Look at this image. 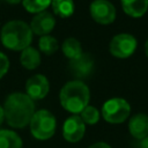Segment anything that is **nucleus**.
I'll return each instance as SVG.
<instances>
[{"label":"nucleus","instance_id":"21","mask_svg":"<svg viewBox=\"0 0 148 148\" xmlns=\"http://www.w3.org/2000/svg\"><path fill=\"white\" fill-rule=\"evenodd\" d=\"M8 68H9V60L5 53L0 52V79L7 73Z\"/></svg>","mask_w":148,"mask_h":148},{"label":"nucleus","instance_id":"14","mask_svg":"<svg viewBox=\"0 0 148 148\" xmlns=\"http://www.w3.org/2000/svg\"><path fill=\"white\" fill-rule=\"evenodd\" d=\"M21 65L27 68V69H35L40 65V56L39 52L31 47L28 46L27 49H24L21 53V58H20Z\"/></svg>","mask_w":148,"mask_h":148},{"label":"nucleus","instance_id":"24","mask_svg":"<svg viewBox=\"0 0 148 148\" xmlns=\"http://www.w3.org/2000/svg\"><path fill=\"white\" fill-rule=\"evenodd\" d=\"M5 120V111H3V108L0 105V125L3 123Z\"/></svg>","mask_w":148,"mask_h":148},{"label":"nucleus","instance_id":"17","mask_svg":"<svg viewBox=\"0 0 148 148\" xmlns=\"http://www.w3.org/2000/svg\"><path fill=\"white\" fill-rule=\"evenodd\" d=\"M53 12L60 17H69L74 13L73 0H52L51 2Z\"/></svg>","mask_w":148,"mask_h":148},{"label":"nucleus","instance_id":"6","mask_svg":"<svg viewBox=\"0 0 148 148\" xmlns=\"http://www.w3.org/2000/svg\"><path fill=\"white\" fill-rule=\"evenodd\" d=\"M138 42L131 34H118L110 42V53L119 59L130 58L136 50Z\"/></svg>","mask_w":148,"mask_h":148},{"label":"nucleus","instance_id":"3","mask_svg":"<svg viewBox=\"0 0 148 148\" xmlns=\"http://www.w3.org/2000/svg\"><path fill=\"white\" fill-rule=\"evenodd\" d=\"M32 40V31L30 25L20 20L7 22L1 30V42L5 47L18 51L30 46Z\"/></svg>","mask_w":148,"mask_h":148},{"label":"nucleus","instance_id":"5","mask_svg":"<svg viewBox=\"0 0 148 148\" xmlns=\"http://www.w3.org/2000/svg\"><path fill=\"white\" fill-rule=\"evenodd\" d=\"M131 113V106L128 102L120 97L108 99L102 106V116L105 121L110 124L124 123Z\"/></svg>","mask_w":148,"mask_h":148},{"label":"nucleus","instance_id":"12","mask_svg":"<svg viewBox=\"0 0 148 148\" xmlns=\"http://www.w3.org/2000/svg\"><path fill=\"white\" fill-rule=\"evenodd\" d=\"M128 131L131 135L138 140H143L148 136V116L146 113L134 114L130 119Z\"/></svg>","mask_w":148,"mask_h":148},{"label":"nucleus","instance_id":"4","mask_svg":"<svg viewBox=\"0 0 148 148\" xmlns=\"http://www.w3.org/2000/svg\"><path fill=\"white\" fill-rule=\"evenodd\" d=\"M30 132L37 140H47L53 136L57 128L56 117L49 110H38L30 120Z\"/></svg>","mask_w":148,"mask_h":148},{"label":"nucleus","instance_id":"7","mask_svg":"<svg viewBox=\"0 0 148 148\" xmlns=\"http://www.w3.org/2000/svg\"><path fill=\"white\" fill-rule=\"evenodd\" d=\"M89 10L92 20L99 24H110L116 20V8L108 0H94Z\"/></svg>","mask_w":148,"mask_h":148},{"label":"nucleus","instance_id":"16","mask_svg":"<svg viewBox=\"0 0 148 148\" xmlns=\"http://www.w3.org/2000/svg\"><path fill=\"white\" fill-rule=\"evenodd\" d=\"M61 50L64 52V54L69 59H75L79 56L82 54V47L81 44L77 39H75L74 37H69L67 39L64 40L62 45H61Z\"/></svg>","mask_w":148,"mask_h":148},{"label":"nucleus","instance_id":"25","mask_svg":"<svg viewBox=\"0 0 148 148\" xmlns=\"http://www.w3.org/2000/svg\"><path fill=\"white\" fill-rule=\"evenodd\" d=\"M21 0H6V2L8 3H12V5H15V3H18Z\"/></svg>","mask_w":148,"mask_h":148},{"label":"nucleus","instance_id":"15","mask_svg":"<svg viewBox=\"0 0 148 148\" xmlns=\"http://www.w3.org/2000/svg\"><path fill=\"white\" fill-rule=\"evenodd\" d=\"M22 139L10 130H0V148H22Z\"/></svg>","mask_w":148,"mask_h":148},{"label":"nucleus","instance_id":"10","mask_svg":"<svg viewBox=\"0 0 148 148\" xmlns=\"http://www.w3.org/2000/svg\"><path fill=\"white\" fill-rule=\"evenodd\" d=\"M56 25V18L49 12H40L32 18L30 28L31 31L39 36H46L50 34Z\"/></svg>","mask_w":148,"mask_h":148},{"label":"nucleus","instance_id":"9","mask_svg":"<svg viewBox=\"0 0 148 148\" xmlns=\"http://www.w3.org/2000/svg\"><path fill=\"white\" fill-rule=\"evenodd\" d=\"M49 90H50L49 80L42 74L32 75L25 82V94L32 101L44 98L47 95Z\"/></svg>","mask_w":148,"mask_h":148},{"label":"nucleus","instance_id":"18","mask_svg":"<svg viewBox=\"0 0 148 148\" xmlns=\"http://www.w3.org/2000/svg\"><path fill=\"white\" fill-rule=\"evenodd\" d=\"M38 46L40 49V51L43 53H45L46 56H52L59 47V44H58V40L52 37V36H42L39 42H38Z\"/></svg>","mask_w":148,"mask_h":148},{"label":"nucleus","instance_id":"13","mask_svg":"<svg viewBox=\"0 0 148 148\" xmlns=\"http://www.w3.org/2000/svg\"><path fill=\"white\" fill-rule=\"evenodd\" d=\"M123 10L131 17L139 18L148 10V0H121Z\"/></svg>","mask_w":148,"mask_h":148},{"label":"nucleus","instance_id":"20","mask_svg":"<svg viewBox=\"0 0 148 148\" xmlns=\"http://www.w3.org/2000/svg\"><path fill=\"white\" fill-rule=\"evenodd\" d=\"M81 119L83 120L84 124L88 125H95L99 120V111L91 105H87L82 112H81Z\"/></svg>","mask_w":148,"mask_h":148},{"label":"nucleus","instance_id":"26","mask_svg":"<svg viewBox=\"0 0 148 148\" xmlns=\"http://www.w3.org/2000/svg\"><path fill=\"white\" fill-rule=\"evenodd\" d=\"M145 52H146V56L148 58V39L146 40V44H145Z\"/></svg>","mask_w":148,"mask_h":148},{"label":"nucleus","instance_id":"22","mask_svg":"<svg viewBox=\"0 0 148 148\" xmlns=\"http://www.w3.org/2000/svg\"><path fill=\"white\" fill-rule=\"evenodd\" d=\"M88 148H111L108 143H105V142H96V143H94V145H91L90 147H88Z\"/></svg>","mask_w":148,"mask_h":148},{"label":"nucleus","instance_id":"11","mask_svg":"<svg viewBox=\"0 0 148 148\" xmlns=\"http://www.w3.org/2000/svg\"><path fill=\"white\" fill-rule=\"evenodd\" d=\"M94 68V59L89 53H83L69 61V69L74 76L82 79L87 77Z\"/></svg>","mask_w":148,"mask_h":148},{"label":"nucleus","instance_id":"2","mask_svg":"<svg viewBox=\"0 0 148 148\" xmlns=\"http://www.w3.org/2000/svg\"><path fill=\"white\" fill-rule=\"evenodd\" d=\"M60 104L71 113H81L88 105L90 92L89 88L79 80L67 82L60 90Z\"/></svg>","mask_w":148,"mask_h":148},{"label":"nucleus","instance_id":"1","mask_svg":"<svg viewBox=\"0 0 148 148\" xmlns=\"http://www.w3.org/2000/svg\"><path fill=\"white\" fill-rule=\"evenodd\" d=\"M3 111L7 124L14 128H23L29 125L36 112L34 101L23 92L10 94L5 101Z\"/></svg>","mask_w":148,"mask_h":148},{"label":"nucleus","instance_id":"19","mask_svg":"<svg viewBox=\"0 0 148 148\" xmlns=\"http://www.w3.org/2000/svg\"><path fill=\"white\" fill-rule=\"evenodd\" d=\"M52 0H23V6L29 13H40L44 12L50 5Z\"/></svg>","mask_w":148,"mask_h":148},{"label":"nucleus","instance_id":"23","mask_svg":"<svg viewBox=\"0 0 148 148\" xmlns=\"http://www.w3.org/2000/svg\"><path fill=\"white\" fill-rule=\"evenodd\" d=\"M140 148H148V136H146L143 140H141Z\"/></svg>","mask_w":148,"mask_h":148},{"label":"nucleus","instance_id":"8","mask_svg":"<svg viewBox=\"0 0 148 148\" xmlns=\"http://www.w3.org/2000/svg\"><path fill=\"white\" fill-rule=\"evenodd\" d=\"M86 132V124L80 116L73 114L68 117L62 125V136L66 141L75 143L79 142Z\"/></svg>","mask_w":148,"mask_h":148}]
</instances>
